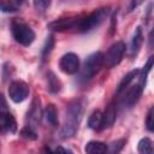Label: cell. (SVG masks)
Returning a JSON list of instances; mask_svg holds the SVG:
<instances>
[{
  "instance_id": "obj_1",
  "label": "cell",
  "mask_w": 154,
  "mask_h": 154,
  "mask_svg": "<svg viewBox=\"0 0 154 154\" xmlns=\"http://www.w3.org/2000/svg\"><path fill=\"white\" fill-rule=\"evenodd\" d=\"M83 108H84V102L82 99H76L67 105L66 119H65V123L60 131L61 138L66 140V138H71L76 135V132L79 128L81 120H82Z\"/></svg>"
},
{
  "instance_id": "obj_2",
  "label": "cell",
  "mask_w": 154,
  "mask_h": 154,
  "mask_svg": "<svg viewBox=\"0 0 154 154\" xmlns=\"http://www.w3.org/2000/svg\"><path fill=\"white\" fill-rule=\"evenodd\" d=\"M11 32L13 38L22 46H30L35 40L34 30L20 19H13L11 22Z\"/></svg>"
},
{
  "instance_id": "obj_3",
  "label": "cell",
  "mask_w": 154,
  "mask_h": 154,
  "mask_svg": "<svg viewBox=\"0 0 154 154\" xmlns=\"http://www.w3.org/2000/svg\"><path fill=\"white\" fill-rule=\"evenodd\" d=\"M108 10H109L108 7H101V8L95 10L87 17L79 19L77 22L76 29H78V31H81V32H87V31H90V30L97 28L107 17V14L109 12Z\"/></svg>"
},
{
  "instance_id": "obj_4",
  "label": "cell",
  "mask_w": 154,
  "mask_h": 154,
  "mask_svg": "<svg viewBox=\"0 0 154 154\" xmlns=\"http://www.w3.org/2000/svg\"><path fill=\"white\" fill-rule=\"evenodd\" d=\"M105 65V55L102 52H94L91 53L84 61L82 72H81V79L88 81L93 78Z\"/></svg>"
},
{
  "instance_id": "obj_5",
  "label": "cell",
  "mask_w": 154,
  "mask_h": 154,
  "mask_svg": "<svg viewBox=\"0 0 154 154\" xmlns=\"http://www.w3.org/2000/svg\"><path fill=\"white\" fill-rule=\"evenodd\" d=\"M125 49H126V47H125V43L123 41H118V42L113 43L108 48L107 53L105 54V66L108 69L117 66L122 61L124 53H125Z\"/></svg>"
},
{
  "instance_id": "obj_6",
  "label": "cell",
  "mask_w": 154,
  "mask_h": 154,
  "mask_svg": "<svg viewBox=\"0 0 154 154\" xmlns=\"http://www.w3.org/2000/svg\"><path fill=\"white\" fill-rule=\"evenodd\" d=\"M7 91H8L10 99L13 102L20 103L29 96L30 89H29V85L24 81L17 79V81H13V82L10 83V87H8Z\"/></svg>"
},
{
  "instance_id": "obj_7",
  "label": "cell",
  "mask_w": 154,
  "mask_h": 154,
  "mask_svg": "<svg viewBox=\"0 0 154 154\" xmlns=\"http://www.w3.org/2000/svg\"><path fill=\"white\" fill-rule=\"evenodd\" d=\"M60 70L66 75H75L79 70V58L77 54L69 52L65 53L59 61Z\"/></svg>"
},
{
  "instance_id": "obj_8",
  "label": "cell",
  "mask_w": 154,
  "mask_h": 154,
  "mask_svg": "<svg viewBox=\"0 0 154 154\" xmlns=\"http://www.w3.org/2000/svg\"><path fill=\"white\" fill-rule=\"evenodd\" d=\"M0 124L4 132L14 134L17 131V122L13 117V114L8 111H6V103L5 99L2 97V107H1V116H0Z\"/></svg>"
},
{
  "instance_id": "obj_9",
  "label": "cell",
  "mask_w": 154,
  "mask_h": 154,
  "mask_svg": "<svg viewBox=\"0 0 154 154\" xmlns=\"http://www.w3.org/2000/svg\"><path fill=\"white\" fill-rule=\"evenodd\" d=\"M144 88L141 87L138 83L132 85L130 89H126V91H124V95L122 97V105L125 107H132L137 103V101L140 100L142 93H143Z\"/></svg>"
},
{
  "instance_id": "obj_10",
  "label": "cell",
  "mask_w": 154,
  "mask_h": 154,
  "mask_svg": "<svg viewBox=\"0 0 154 154\" xmlns=\"http://www.w3.org/2000/svg\"><path fill=\"white\" fill-rule=\"evenodd\" d=\"M77 18H59V19H55L53 22H51L47 28L51 30V31H65V30H69V29H73L76 28L77 25Z\"/></svg>"
},
{
  "instance_id": "obj_11",
  "label": "cell",
  "mask_w": 154,
  "mask_h": 154,
  "mask_svg": "<svg viewBox=\"0 0 154 154\" xmlns=\"http://www.w3.org/2000/svg\"><path fill=\"white\" fill-rule=\"evenodd\" d=\"M117 118V108L114 103H109L106 108V111L102 113V123H101V129H108L111 128Z\"/></svg>"
},
{
  "instance_id": "obj_12",
  "label": "cell",
  "mask_w": 154,
  "mask_h": 154,
  "mask_svg": "<svg viewBox=\"0 0 154 154\" xmlns=\"http://www.w3.org/2000/svg\"><path fill=\"white\" fill-rule=\"evenodd\" d=\"M142 42H143L142 29H141V26H137L134 32V36L131 38V43H130V57L137 55V53L140 52V48L142 46Z\"/></svg>"
},
{
  "instance_id": "obj_13",
  "label": "cell",
  "mask_w": 154,
  "mask_h": 154,
  "mask_svg": "<svg viewBox=\"0 0 154 154\" xmlns=\"http://www.w3.org/2000/svg\"><path fill=\"white\" fill-rule=\"evenodd\" d=\"M108 146L101 141H89L84 146V152L87 154H106Z\"/></svg>"
},
{
  "instance_id": "obj_14",
  "label": "cell",
  "mask_w": 154,
  "mask_h": 154,
  "mask_svg": "<svg viewBox=\"0 0 154 154\" xmlns=\"http://www.w3.org/2000/svg\"><path fill=\"white\" fill-rule=\"evenodd\" d=\"M154 67V55H150L148 58V60L146 61L144 66L142 67V70H140V75H138V84L143 88H146L147 84V77L148 73L150 72V70Z\"/></svg>"
},
{
  "instance_id": "obj_15",
  "label": "cell",
  "mask_w": 154,
  "mask_h": 154,
  "mask_svg": "<svg viewBox=\"0 0 154 154\" xmlns=\"http://www.w3.org/2000/svg\"><path fill=\"white\" fill-rule=\"evenodd\" d=\"M138 75H140V70H138V69H135V70L129 71V72L122 78V81H120V83H119V85H118V89H117V94H120V93L125 91V90L128 89L129 84L135 79V77H138Z\"/></svg>"
},
{
  "instance_id": "obj_16",
  "label": "cell",
  "mask_w": 154,
  "mask_h": 154,
  "mask_svg": "<svg viewBox=\"0 0 154 154\" xmlns=\"http://www.w3.org/2000/svg\"><path fill=\"white\" fill-rule=\"evenodd\" d=\"M137 150L140 154H154V143L150 138L143 137L137 143Z\"/></svg>"
},
{
  "instance_id": "obj_17",
  "label": "cell",
  "mask_w": 154,
  "mask_h": 154,
  "mask_svg": "<svg viewBox=\"0 0 154 154\" xmlns=\"http://www.w3.org/2000/svg\"><path fill=\"white\" fill-rule=\"evenodd\" d=\"M41 114H42V109H41V105H40V99L35 97V100L32 101L31 108L28 113V117L31 122L34 123H38L41 119Z\"/></svg>"
},
{
  "instance_id": "obj_18",
  "label": "cell",
  "mask_w": 154,
  "mask_h": 154,
  "mask_svg": "<svg viewBox=\"0 0 154 154\" xmlns=\"http://www.w3.org/2000/svg\"><path fill=\"white\" fill-rule=\"evenodd\" d=\"M45 116H46V119L47 122L53 126V128H57L59 125V119H58V112H57V108L54 107V105L49 103L46 109H45Z\"/></svg>"
},
{
  "instance_id": "obj_19",
  "label": "cell",
  "mask_w": 154,
  "mask_h": 154,
  "mask_svg": "<svg viewBox=\"0 0 154 154\" xmlns=\"http://www.w3.org/2000/svg\"><path fill=\"white\" fill-rule=\"evenodd\" d=\"M101 123H102V113L99 109H95L88 119V126L93 130H100L101 129Z\"/></svg>"
},
{
  "instance_id": "obj_20",
  "label": "cell",
  "mask_w": 154,
  "mask_h": 154,
  "mask_svg": "<svg viewBox=\"0 0 154 154\" xmlns=\"http://www.w3.org/2000/svg\"><path fill=\"white\" fill-rule=\"evenodd\" d=\"M47 81H48V90L51 93H58L61 90V82L53 72L47 73Z\"/></svg>"
},
{
  "instance_id": "obj_21",
  "label": "cell",
  "mask_w": 154,
  "mask_h": 154,
  "mask_svg": "<svg viewBox=\"0 0 154 154\" xmlns=\"http://www.w3.org/2000/svg\"><path fill=\"white\" fill-rule=\"evenodd\" d=\"M125 142H126V141H125L124 138H120V140H117V141L112 142V143L108 146V149H107L106 154H118V153L123 149Z\"/></svg>"
},
{
  "instance_id": "obj_22",
  "label": "cell",
  "mask_w": 154,
  "mask_h": 154,
  "mask_svg": "<svg viewBox=\"0 0 154 154\" xmlns=\"http://www.w3.org/2000/svg\"><path fill=\"white\" fill-rule=\"evenodd\" d=\"M20 135H22V137H24V138H26V140H30V141H34V140L37 138L36 131H35L30 125L24 126V128L22 129V131H20Z\"/></svg>"
},
{
  "instance_id": "obj_23",
  "label": "cell",
  "mask_w": 154,
  "mask_h": 154,
  "mask_svg": "<svg viewBox=\"0 0 154 154\" xmlns=\"http://www.w3.org/2000/svg\"><path fill=\"white\" fill-rule=\"evenodd\" d=\"M20 4L16 1H1V11L2 12H14L18 10Z\"/></svg>"
},
{
  "instance_id": "obj_24",
  "label": "cell",
  "mask_w": 154,
  "mask_h": 154,
  "mask_svg": "<svg viewBox=\"0 0 154 154\" xmlns=\"http://www.w3.org/2000/svg\"><path fill=\"white\" fill-rule=\"evenodd\" d=\"M53 46H54V37L51 35V36L47 37V40H46V42H45V46H43V48H42V52H41V55H42L43 59H45V57H47V55L51 53Z\"/></svg>"
},
{
  "instance_id": "obj_25",
  "label": "cell",
  "mask_w": 154,
  "mask_h": 154,
  "mask_svg": "<svg viewBox=\"0 0 154 154\" xmlns=\"http://www.w3.org/2000/svg\"><path fill=\"white\" fill-rule=\"evenodd\" d=\"M146 126L149 131H154V106H152L146 117Z\"/></svg>"
},
{
  "instance_id": "obj_26",
  "label": "cell",
  "mask_w": 154,
  "mask_h": 154,
  "mask_svg": "<svg viewBox=\"0 0 154 154\" xmlns=\"http://www.w3.org/2000/svg\"><path fill=\"white\" fill-rule=\"evenodd\" d=\"M51 5V1H45V0H38V1H34V6L37 11L43 12L46 11Z\"/></svg>"
},
{
  "instance_id": "obj_27",
  "label": "cell",
  "mask_w": 154,
  "mask_h": 154,
  "mask_svg": "<svg viewBox=\"0 0 154 154\" xmlns=\"http://www.w3.org/2000/svg\"><path fill=\"white\" fill-rule=\"evenodd\" d=\"M141 2H138V1H132L131 4H130V6H129V8H128V12H131V11H134L138 5H140Z\"/></svg>"
},
{
  "instance_id": "obj_28",
  "label": "cell",
  "mask_w": 154,
  "mask_h": 154,
  "mask_svg": "<svg viewBox=\"0 0 154 154\" xmlns=\"http://www.w3.org/2000/svg\"><path fill=\"white\" fill-rule=\"evenodd\" d=\"M54 154H69V152H67V150H65L63 147H58V148L55 149Z\"/></svg>"
},
{
  "instance_id": "obj_29",
  "label": "cell",
  "mask_w": 154,
  "mask_h": 154,
  "mask_svg": "<svg viewBox=\"0 0 154 154\" xmlns=\"http://www.w3.org/2000/svg\"><path fill=\"white\" fill-rule=\"evenodd\" d=\"M149 42H150V45L154 43V26H153V29H152V31L149 34Z\"/></svg>"
},
{
  "instance_id": "obj_30",
  "label": "cell",
  "mask_w": 154,
  "mask_h": 154,
  "mask_svg": "<svg viewBox=\"0 0 154 154\" xmlns=\"http://www.w3.org/2000/svg\"><path fill=\"white\" fill-rule=\"evenodd\" d=\"M42 154H54V153H53L49 148H47V147H46V148L43 149V153H42Z\"/></svg>"
},
{
  "instance_id": "obj_31",
  "label": "cell",
  "mask_w": 154,
  "mask_h": 154,
  "mask_svg": "<svg viewBox=\"0 0 154 154\" xmlns=\"http://www.w3.org/2000/svg\"><path fill=\"white\" fill-rule=\"evenodd\" d=\"M67 152H69V154H73V153H72L71 150H67Z\"/></svg>"
}]
</instances>
